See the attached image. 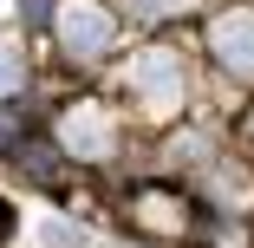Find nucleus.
Masks as SVG:
<instances>
[{"mask_svg":"<svg viewBox=\"0 0 254 248\" xmlns=\"http://www.w3.org/2000/svg\"><path fill=\"white\" fill-rule=\"evenodd\" d=\"M124 85H130V98H137L150 118H170V111L183 105V66H176L170 53H137V59L124 66Z\"/></svg>","mask_w":254,"mask_h":248,"instance_id":"obj_1","label":"nucleus"},{"mask_svg":"<svg viewBox=\"0 0 254 248\" xmlns=\"http://www.w3.org/2000/svg\"><path fill=\"white\" fill-rule=\"evenodd\" d=\"M59 46H65V59H105L111 53V13L98 0H65L59 7Z\"/></svg>","mask_w":254,"mask_h":248,"instance_id":"obj_2","label":"nucleus"},{"mask_svg":"<svg viewBox=\"0 0 254 248\" xmlns=\"http://www.w3.org/2000/svg\"><path fill=\"white\" fill-rule=\"evenodd\" d=\"M209 46H215V59L241 79H254V13H222L209 26Z\"/></svg>","mask_w":254,"mask_h":248,"instance_id":"obj_3","label":"nucleus"},{"mask_svg":"<svg viewBox=\"0 0 254 248\" xmlns=\"http://www.w3.org/2000/svg\"><path fill=\"white\" fill-rule=\"evenodd\" d=\"M59 144H65L72 157H105L111 151V118L98 111V105H78V111L59 118Z\"/></svg>","mask_w":254,"mask_h":248,"instance_id":"obj_4","label":"nucleus"},{"mask_svg":"<svg viewBox=\"0 0 254 248\" xmlns=\"http://www.w3.org/2000/svg\"><path fill=\"white\" fill-rule=\"evenodd\" d=\"M195 0H130V13L137 20H163V13H189Z\"/></svg>","mask_w":254,"mask_h":248,"instance_id":"obj_5","label":"nucleus"},{"mask_svg":"<svg viewBox=\"0 0 254 248\" xmlns=\"http://www.w3.org/2000/svg\"><path fill=\"white\" fill-rule=\"evenodd\" d=\"M39 242H46V248H72L78 235H72V222H59V216H46V222H39Z\"/></svg>","mask_w":254,"mask_h":248,"instance_id":"obj_6","label":"nucleus"},{"mask_svg":"<svg viewBox=\"0 0 254 248\" xmlns=\"http://www.w3.org/2000/svg\"><path fill=\"white\" fill-rule=\"evenodd\" d=\"M7 91H20V53L0 46V98H7Z\"/></svg>","mask_w":254,"mask_h":248,"instance_id":"obj_7","label":"nucleus"},{"mask_svg":"<svg viewBox=\"0 0 254 248\" xmlns=\"http://www.w3.org/2000/svg\"><path fill=\"white\" fill-rule=\"evenodd\" d=\"M7 235H13V209L0 203V242H7Z\"/></svg>","mask_w":254,"mask_h":248,"instance_id":"obj_8","label":"nucleus"},{"mask_svg":"<svg viewBox=\"0 0 254 248\" xmlns=\"http://www.w3.org/2000/svg\"><path fill=\"white\" fill-rule=\"evenodd\" d=\"M0 7H7V0H0Z\"/></svg>","mask_w":254,"mask_h":248,"instance_id":"obj_9","label":"nucleus"}]
</instances>
